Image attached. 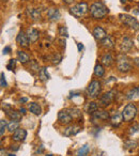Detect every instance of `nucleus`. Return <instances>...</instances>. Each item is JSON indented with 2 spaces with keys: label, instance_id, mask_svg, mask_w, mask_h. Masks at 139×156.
I'll return each instance as SVG.
<instances>
[{
  "label": "nucleus",
  "instance_id": "nucleus-6",
  "mask_svg": "<svg viewBox=\"0 0 139 156\" xmlns=\"http://www.w3.org/2000/svg\"><path fill=\"white\" fill-rule=\"evenodd\" d=\"M71 13L73 14L76 17H81L84 16L88 11H89V8H88V3L87 2H79L77 5H73L71 9H70Z\"/></svg>",
  "mask_w": 139,
  "mask_h": 156
},
{
  "label": "nucleus",
  "instance_id": "nucleus-18",
  "mask_svg": "<svg viewBox=\"0 0 139 156\" xmlns=\"http://www.w3.org/2000/svg\"><path fill=\"white\" fill-rule=\"evenodd\" d=\"M126 98L130 100V101L139 98V86L138 87L132 88L130 90H128L127 93H126Z\"/></svg>",
  "mask_w": 139,
  "mask_h": 156
},
{
  "label": "nucleus",
  "instance_id": "nucleus-30",
  "mask_svg": "<svg viewBox=\"0 0 139 156\" xmlns=\"http://www.w3.org/2000/svg\"><path fill=\"white\" fill-rule=\"evenodd\" d=\"M39 77H40V79H41V80H43V81L47 80L48 78H49V75H48L46 67H42V69H40V72H39Z\"/></svg>",
  "mask_w": 139,
  "mask_h": 156
},
{
  "label": "nucleus",
  "instance_id": "nucleus-41",
  "mask_svg": "<svg viewBox=\"0 0 139 156\" xmlns=\"http://www.w3.org/2000/svg\"><path fill=\"white\" fill-rule=\"evenodd\" d=\"M20 112L22 113V115H25V113H26V109H25L24 107H20Z\"/></svg>",
  "mask_w": 139,
  "mask_h": 156
},
{
  "label": "nucleus",
  "instance_id": "nucleus-17",
  "mask_svg": "<svg viewBox=\"0 0 139 156\" xmlns=\"http://www.w3.org/2000/svg\"><path fill=\"white\" fill-rule=\"evenodd\" d=\"M100 43H101V46H103L104 48H107V49H111V48L115 47V43H113L112 39H111L109 35H107L106 37L101 40Z\"/></svg>",
  "mask_w": 139,
  "mask_h": 156
},
{
  "label": "nucleus",
  "instance_id": "nucleus-44",
  "mask_svg": "<svg viewBox=\"0 0 139 156\" xmlns=\"http://www.w3.org/2000/svg\"><path fill=\"white\" fill-rule=\"evenodd\" d=\"M11 149H12V151H13V150H14V151H17V150H18V147H17V145H12Z\"/></svg>",
  "mask_w": 139,
  "mask_h": 156
},
{
  "label": "nucleus",
  "instance_id": "nucleus-16",
  "mask_svg": "<svg viewBox=\"0 0 139 156\" xmlns=\"http://www.w3.org/2000/svg\"><path fill=\"white\" fill-rule=\"evenodd\" d=\"M81 127L79 125H70L66 128H64V136L70 137L73 135H76L80 132Z\"/></svg>",
  "mask_w": 139,
  "mask_h": 156
},
{
  "label": "nucleus",
  "instance_id": "nucleus-36",
  "mask_svg": "<svg viewBox=\"0 0 139 156\" xmlns=\"http://www.w3.org/2000/svg\"><path fill=\"white\" fill-rule=\"evenodd\" d=\"M137 143L135 142V141H128V142H125V147H127V149H134V147H136Z\"/></svg>",
  "mask_w": 139,
  "mask_h": 156
},
{
  "label": "nucleus",
  "instance_id": "nucleus-7",
  "mask_svg": "<svg viewBox=\"0 0 139 156\" xmlns=\"http://www.w3.org/2000/svg\"><path fill=\"white\" fill-rule=\"evenodd\" d=\"M116 94L117 92L111 90V91H108L106 93H104L103 95H101L100 100H98V105H101L102 107H107L111 104V103L115 101L116 98Z\"/></svg>",
  "mask_w": 139,
  "mask_h": 156
},
{
  "label": "nucleus",
  "instance_id": "nucleus-21",
  "mask_svg": "<svg viewBox=\"0 0 139 156\" xmlns=\"http://www.w3.org/2000/svg\"><path fill=\"white\" fill-rule=\"evenodd\" d=\"M17 60L20 61L22 64H26L27 62L30 61V57L27 52L23 51V50H18L17 51Z\"/></svg>",
  "mask_w": 139,
  "mask_h": 156
},
{
  "label": "nucleus",
  "instance_id": "nucleus-35",
  "mask_svg": "<svg viewBox=\"0 0 139 156\" xmlns=\"http://www.w3.org/2000/svg\"><path fill=\"white\" fill-rule=\"evenodd\" d=\"M0 86L1 88H5L7 87V81H5V73H1V79H0Z\"/></svg>",
  "mask_w": 139,
  "mask_h": 156
},
{
  "label": "nucleus",
  "instance_id": "nucleus-26",
  "mask_svg": "<svg viewBox=\"0 0 139 156\" xmlns=\"http://www.w3.org/2000/svg\"><path fill=\"white\" fill-rule=\"evenodd\" d=\"M104 74H105V69H104L103 64L98 63V64L95 65V67H94V75H95L96 77H103Z\"/></svg>",
  "mask_w": 139,
  "mask_h": 156
},
{
  "label": "nucleus",
  "instance_id": "nucleus-40",
  "mask_svg": "<svg viewBox=\"0 0 139 156\" xmlns=\"http://www.w3.org/2000/svg\"><path fill=\"white\" fill-rule=\"evenodd\" d=\"M62 1L64 3H66V5H72L74 2V0H62Z\"/></svg>",
  "mask_w": 139,
  "mask_h": 156
},
{
  "label": "nucleus",
  "instance_id": "nucleus-43",
  "mask_svg": "<svg viewBox=\"0 0 139 156\" xmlns=\"http://www.w3.org/2000/svg\"><path fill=\"white\" fill-rule=\"evenodd\" d=\"M20 103H26V102H28V98H20Z\"/></svg>",
  "mask_w": 139,
  "mask_h": 156
},
{
  "label": "nucleus",
  "instance_id": "nucleus-23",
  "mask_svg": "<svg viewBox=\"0 0 139 156\" xmlns=\"http://www.w3.org/2000/svg\"><path fill=\"white\" fill-rule=\"evenodd\" d=\"M92 117L98 120H107L109 118V113H108V111H106V110H96L95 112L92 115Z\"/></svg>",
  "mask_w": 139,
  "mask_h": 156
},
{
  "label": "nucleus",
  "instance_id": "nucleus-2",
  "mask_svg": "<svg viewBox=\"0 0 139 156\" xmlns=\"http://www.w3.org/2000/svg\"><path fill=\"white\" fill-rule=\"evenodd\" d=\"M117 66L118 69L122 73H127L132 69V62L130 59L124 54H120L117 58Z\"/></svg>",
  "mask_w": 139,
  "mask_h": 156
},
{
  "label": "nucleus",
  "instance_id": "nucleus-31",
  "mask_svg": "<svg viewBox=\"0 0 139 156\" xmlns=\"http://www.w3.org/2000/svg\"><path fill=\"white\" fill-rule=\"evenodd\" d=\"M5 128H8L7 121L5 120H1L0 121V135H1V137H3V135H5Z\"/></svg>",
  "mask_w": 139,
  "mask_h": 156
},
{
  "label": "nucleus",
  "instance_id": "nucleus-11",
  "mask_svg": "<svg viewBox=\"0 0 139 156\" xmlns=\"http://www.w3.org/2000/svg\"><path fill=\"white\" fill-rule=\"evenodd\" d=\"M27 15L31 18L32 20L37 22V20H41V11L39 9H34V8H27V11H26Z\"/></svg>",
  "mask_w": 139,
  "mask_h": 156
},
{
  "label": "nucleus",
  "instance_id": "nucleus-22",
  "mask_svg": "<svg viewBox=\"0 0 139 156\" xmlns=\"http://www.w3.org/2000/svg\"><path fill=\"white\" fill-rule=\"evenodd\" d=\"M123 121V117H122V113H115L112 117L110 118V123L112 126L117 127L121 124V122Z\"/></svg>",
  "mask_w": 139,
  "mask_h": 156
},
{
  "label": "nucleus",
  "instance_id": "nucleus-39",
  "mask_svg": "<svg viewBox=\"0 0 139 156\" xmlns=\"http://www.w3.org/2000/svg\"><path fill=\"white\" fill-rule=\"evenodd\" d=\"M134 63H135V65H136V66L139 69V57H138V58H135L134 59Z\"/></svg>",
  "mask_w": 139,
  "mask_h": 156
},
{
  "label": "nucleus",
  "instance_id": "nucleus-29",
  "mask_svg": "<svg viewBox=\"0 0 139 156\" xmlns=\"http://www.w3.org/2000/svg\"><path fill=\"white\" fill-rule=\"evenodd\" d=\"M69 111H70V113H71V115H72L73 119H83V115H81L79 109L71 108V109H69Z\"/></svg>",
  "mask_w": 139,
  "mask_h": 156
},
{
  "label": "nucleus",
  "instance_id": "nucleus-1",
  "mask_svg": "<svg viewBox=\"0 0 139 156\" xmlns=\"http://www.w3.org/2000/svg\"><path fill=\"white\" fill-rule=\"evenodd\" d=\"M89 12H90V15H91L94 20H103V18L108 14L109 10L103 2L96 1V2H93L90 5Z\"/></svg>",
  "mask_w": 139,
  "mask_h": 156
},
{
  "label": "nucleus",
  "instance_id": "nucleus-3",
  "mask_svg": "<svg viewBox=\"0 0 139 156\" xmlns=\"http://www.w3.org/2000/svg\"><path fill=\"white\" fill-rule=\"evenodd\" d=\"M137 115V108L135 106V104L130 103L127 104L124 109L122 110V117H123V121L125 122H132L135 119Z\"/></svg>",
  "mask_w": 139,
  "mask_h": 156
},
{
  "label": "nucleus",
  "instance_id": "nucleus-8",
  "mask_svg": "<svg viewBox=\"0 0 139 156\" xmlns=\"http://www.w3.org/2000/svg\"><path fill=\"white\" fill-rule=\"evenodd\" d=\"M58 121H59V123L63 124V125H69V124H71V122L73 121V118H72V115H71V113H70L69 109L59 111Z\"/></svg>",
  "mask_w": 139,
  "mask_h": 156
},
{
  "label": "nucleus",
  "instance_id": "nucleus-15",
  "mask_svg": "<svg viewBox=\"0 0 139 156\" xmlns=\"http://www.w3.org/2000/svg\"><path fill=\"white\" fill-rule=\"evenodd\" d=\"M60 16H61L60 11H59L57 8H50V9H48L47 17L49 20H52V22H56V20H58L59 18H60Z\"/></svg>",
  "mask_w": 139,
  "mask_h": 156
},
{
  "label": "nucleus",
  "instance_id": "nucleus-47",
  "mask_svg": "<svg viewBox=\"0 0 139 156\" xmlns=\"http://www.w3.org/2000/svg\"><path fill=\"white\" fill-rule=\"evenodd\" d=\"M9 156H16V155H14V154L12 153V154H9Z\"/></svg>",
  "mask_w": 139,
  "mask_h": 156
},
{
  "label": "nucleus",
  "instance_id": "nucleus-14",
  "mask_svg": "<svg viewBox=\"0 0 139 156\" xmlns=\"http://www.w3.org/2000/svg\"><path fill=\"white\" fill-rule=\"evenodd\" d=\"M133 46H134V43H133L132 39H130L128 37H123V40H122V44H121V50L123 51V54L124 52L130 51V50L133 48Z\"/></svg>",
  "mask_w": 139,
  "mask_h": 156
},
{
  "label": "nucleus",
  "instance_id": "nucleus-45",
  "mask_svg": "<svg viewBox=\"0 0 139 156\" xmlns=\"http://www.w3.org/2000/svg\"><path fill=\"white\" fill-rule=\"evenodd\" d=\"M1 156H5V151L3 149H1Z\"/></svg>",
  "mask_w": 139,
  "mask_h": 156
},
{
  "label": "nucleus",
  "instance_id": "nucleus-28",
  "mask_svg": "<svg viewBox=\"0 0 139 156\" xmlns=\"http://www.w3.org/2000/svg\"><path fill=\"white\" fill-rule=\"evenodd\" d=\"M20 128V123H18V121H12L9 122L8 123V130L11 133H14L16 129H18Z\"/></svg>",
  "mask_w": 139,
  "mask_h": 156
},
{
  "label": "nucleus",
  "instance_id": "nucleus-10",
  "mask_svg": "<svg viewBox=\"0 0 139 156\" xmlns=\"http://www.w3.org/2000/svg\"><path fill=\"white\" fill-rule=\"evenodd\" d=\"M14 141H18V142H22L25 141V139L27 138V130L23 129V128H18L15 132L13 133V136H12Z\"/></svg>",
  "mask_w": 139,
  "mask_h": 156
},
{
  "label": "nucleus",
  "instance_id": "nucleus-48",
  "mask_svg": "<svg viewBox=\"0 0 139 156\" xmlns=\"http://www.w3.org/2000/svg\"><path fill=\"white\" fill-rule=\"evenodd\" d=\"M137 41H138V43H139V34H138V37H137Z\"/></svg>",
  "mask_w": 139,
  "mask_h": 156
},
{
  "label": "nucleus",
  "instance_id": "nucleus-46",
  "mask_svg": "<svg viewBox=\"0 0 139 156\" xmlns=\"http://www.w3.org/2000/svg\"><path fill=\"white\" fill-rule=\"evenodd\" d=\"M121 2H122V3H125V2H126V0H121Z\"/></svg>",
  "mask_w": 139,
  "mask_h": 156
},
{
  "label": "nucleus",
  "instance_id": "nucleus-27",
  "mask_svg": "<svg viewBox=\"0 0 139 156\" xmlns=\"http://www.w3.org/2000/svg\"><path fill=\"white\" fill-rule=\"evenodd\" d=\"M90 152V147L88 144H85L77 151V156H88Z\"/></svg>",
  "mask_w": 139,
  "mask_h": 156
},
{
  "label": "nucleus",
  "instance_id": "nucleus-5",
  "mask_svg": "<svg viewBox=\"0 0 139 156\" xmlns=\"http://www.w3.org/2000/svg\"><path fill=\"white\" fill-rule=\"evenodd\" d=\"M120 20L123 24H125L126 26H128L130 29L135 31L139 30V22L135 17H133L132 15H128V14H120L119 15Z\"/></svg>",
  "mask_w": 139,
  "mask_h": 156
},
{
  "label": "nucleus",
  "instance_id": "nucleus-13",
  "mask_svg": "<svg viewBox=\"0 0 139 156\" xmlns=\"http://www.w3.org/2000/svg\"><path fill=\"white\" fill-rule=\"evenodd\" d=\"M92 34H93L94 39L98 40V41H101V40H103L104 37H107L106 31H105L101 26H96L95 28L93 29V31H92Z\"/></svg>",
  "mask_w": 139,
  "mask_h": 156
},
{
  "label": "nucleus",
  "instance_id": "nucleus-9",
  "mask_svg": "<svg viewBox=\"0 0 139 156\" xmlns=\"http://www.w3.org/2000/svg\"><path fill=\"white\" fill-rule=\"evenodd\" d=\"M16 43L20 46H22L23 48H28L29 47V39L27 37V34L24 32V31H20L16 37Z\"/></svg>",
  "mask_w": 139,
  "mask_h": 156
},
{
  "label": "nucleus",
  "instance_id": "nucleus-24",
  "mask_svg": "<svg viewBox=\"0 0 139 156\" xmlns=\"http://www.w3.org/2000/svg\"><path fill=\"white\" fill-rule=\"evenodd\" d=\"M28 108H29V110H30V112H32L33 115H40L42 113V108L37 103H30Z\"/></svg>",
  "mask_w": 139,
  "mask_h": 156
},
{
  "label": "nucleus",
  "instance_id": "nucleus-33",
  "mask_svg": "<svg viewBox=\"0 0 139 156\" xmlns=\"http://www.w3.org/2000/svg\"><path fill=\"white\" fill-rule=\"evenodd\" d=\"M59 34H60L61 37H69V33H67V29L65 28V27H63V26H60V27H59Z\"/></svg>",
  "mask_w": 139,
  "mask_h": 156
},
{
  "label": "nucleus",
  "instance_id": "nucleus-4",
  "mask_svg": "<svg viewBox=\"0 0 139 156\" xmlns=\"http://www.w3.org/2000/svg\"><path fill=\"white\" fill-rule=\"evenodd\" d=\"M102 91V85L98 80H92L87 88V95L90 98H96L101 94Z\"/></svg>",
  "mask_w": 139,
  "mask_h": 156
},
{
  "label": "nucleus",
  "instance_id": "nucleus-38",
  "mask_svg": "<svg viewBox=\"0 0 139 156\" xmlns=\"http://www.w3.org/2000/svg\"><path fill=\"white\" fill-rule=\"evenodd\" d=\"M10 51H11V47H9V46H5V47L3 48V54L5 55L9 54Z\"/></svg>",
  "mask_w": 139,
  "mask_h": 156
},
{
  "label": "nucleus",
  "instance_id": "nucleus-32",
  "mask_svg": "<svg viewBox=\"0 0 139 156\" xmlns=\"http://www.w3.org/2000/svg\"><path fill=\"white\" fill-rule=\"evenodd\" d=\"M135 135H139V124H136L130 128V136L133 137Z\"/></svg>",
  "mask_w": 139,
  "mask_h": 156
},
{
  "label": "nucleus",
  "instance_id": "nucleus-25",
  "mask_svg": "<svg viewBox=\"0 0 139 156\" xmlns=\"http://www.w3.org/2000/svg\"><path fill=\"white\" fill-rule=\"evenodd\" d=\"M86 110H87V112L89 113V115H92L96 110H98V105L96 104L95 102H90L89 104L87 105V107H86Z\"/></svg>",
  "mask_w": 139,
  "mask_h": 156
},
{
  "label": "nucleus",
  "instance_id": "nucleus-37",
  "mask_svg": "<svg viewBox=\"0 0 139 156\" xmlns=\"http://www.w3.org/2000/svg\"><path fill=\"white\" fill-rule=\"evenodd\" d=\"M30 69H32V71L40 72V69H39V65L37 64V62H35V61H32V65H31V66H30Z\"/></svg>",
  "mask_w": 139,
  "mask_h": 156
},
{
  "label": "nucleus",
  "instance_id": "nucleus-20",
  "mask_svg": "<svg viewBox=\"0 0 139 156\" xmlns=\"http://www.w3.org/2000/svg\"><path fill=\"white\" fill-rule=\"evenodd\" d=\"M113 58L112 56H111L110 54H105L102 56V58H101V63H102L103 65H105V66H111L113 63Z\"/></svg>",
  "mask_w": 139,
  "mask_h": 156
},
{
  "label": "nucleus",
  "instance_id": "nucleus-19",
  "mask_svg": "<svg viewBox=\"0 0 139 156\" xmlns=\"http://www.w3.org/2000/svg\"><path fill=\"white\" fill-rule=\"evenodd\" d=\"M7 115L12 120V121H18L20 122L22 120V113L20 111H16V110H7Z\"/></svg>",
  "mask_w": 139,
  "mask_h": 156
},
{
  "label": "nucleus",
  "instance_id": "nucleus-42",
  "mask_svg": "<svg viewBox=\"0 0 139 156\" xmlns=\"http://www.w3.org/2000/svg\"><path fill=\"white\" fill-rule=\"evenodd\" d=\"M77 46H78V50H79V51H81V50H83V48H84L83 44H81V43H78V44H77Z\"/></svg>",
  "mask_w": 139,
  "mask_h": 156
},
{
  "label": "nucleus",
  "instance_id": "nucleus-12",
  "mask_svg": "<svg viewBox=\"0 0 139 156\" xmlns=\"http://www.w3.org/2000/svg\"><path fill=\"white\" fill-rule=\"evenodd\" d=\"M26 34H27V37H28L30 43H35V42L39 40V37H40L39 31L34 28H28L26 31Z\"/></svg>",
  "mask_w": 139,
  "mask_h": 156
},
{
  "label": "nucleus",
  "instance_id": "nucleus-34",
  "mask_svg": "<svg viewBox=\"0 0 139 156\" xmlns=\"http://www.w3.org/2000/svg\"><path fill=\"white\" fill-rule=\"evenodd\" d=\"M16 66V60L15 59H11V60L9 61V63H8L7 65V69H10V71H12V69H14Z\"/></svg>",
  "mask_w": 139,
  "mask_h": 156
}]
</instances>
